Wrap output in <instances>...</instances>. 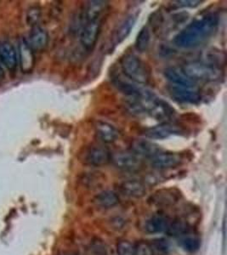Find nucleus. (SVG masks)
Returning <instances> with one entry per match:
<instances>
[{"label":"nucleus","mask_w":227,"mask_h":255,"mask_svg":"<svg viewBox=\"0 0 227 255\" xmlns=\"http://www.w3.org/2000/svg\"><path fill=\"white\" fill-rule=\"evenodd\" d=\"M219 21L216 14H206L180 31L174 37V44L182 49L198 47L214 34Z\"/></svg>","instance_id":"1"},{"label":"nucleus","mask_w":227,"mask_h":255,"mask_svg":"<svg viewBox=\"0 0 227 255\" xmlns=\"http://www.w3.org/2000/svg\"><path fill=\"white\" fill-rule=\"evenodd\" d=\"M121 69L124 75L138 84H148L151 79L150 67L134 54H126L121 59Z\"/></svg>","instance_id":"2"},{"label":"nucleus","mask_w":227,"mask_h":255,"mask_svg":"<svg viewBox=\"0 0 227 255\" xmlns=\"http://www.w3.org/2000/svg\"><path fill=\"white\" fill-rule=\"evenodd\" d=\"M184 73L195 82H215L220 80L223 74L220 67L206 62L192 61L181 67Z\"/></svg>","instance_id":"3"},{"label":"nucleus","mask_w":227,"mask_h":255,"mask_svg":"<svg viewBox=\"0 0 227 255\" xmlns=\"http://www.w3.org/2000/svg\"><path fill=\"white\" fill-rule=\"evenodd\" d=\"M145 111L155 118L156 120H169L175 115V111L167 101L156 96L151 99L145 107Z\"/></svg>","instance_id":"4"},{"label":"nucleus","mask_w":227,"mask_h":255,"mask_svg":"<svg viewBox=\"0 0 227 255\" xmlns=\"http://www.w3.org/2000/svg\"><path fill=\"white\" fill-rule=\"evenodd\" d=\"M111 162L118 169L124 171L134 172L142 168V161L133 152L119 151L112 154Z\"/></svg>","instance_id":"5"},{"label":"nucleus","mask_w":227,"mask_h":255,"mask_svg":"<svg viewBox=\"0 0 227 255\" xmlns=\"http://www.w3.org/2000/svg\"><path fill=\"white\" fill-rule=\"evenodd\" d=\"M183 133V129L178 125L163 123L154 127L147 128L143 131L146 137L151 140H165L172 135H178Z\"/></svg>","instance_id":"6"},{"label":"nucleus","mask_w":227,"mask_h":255,"mask_svg":"<svg viewBox=\"0 0 227 255\" xmlns=\"http://www.w3.org/2000/svg\"><path fill=\"white\" fill-rule=\"evenodd\" d=\"M111 158L112 154L107 148L100 146H93L85 151L83 159L84 164L90 166L101 167L110 163Z\"/></svg>","instance_id":"7"},{"label":"nucleus","mask_w":227,"mask_h":255,"mask_svg":"<svg viewBox=\"0 0 227 255\" xmlns=\"http://www.w3.org/2000/svg\"><path fill=\"white\" fill-rule=\"evenodd\" d=\"M100 32V20L87 21L81 31L80 43L82 46L87 51H92L96 44Z\"/></svg>","instance_id":"8"},{"label":"nucleus","mask_w":227,"mask_h":255,"mask_svg":"<svg viewBox=\"0 0 227 255\" xmlns=\"http://www.w3.org/2000/svg\"><path fill=\"white\" fill-rule=\"evenodd\" d=\"M183 162L181 154L176 152H162L157 153L153 158H151V164L157 169H170L176 168Z\"/></svg>","instance_id":"9"},{"label":"nucleus","mask_w":227,"mask_h":255,"mask_svg":"<svg viewBox=\"0 0 227 255\" xmlns=\"http://www.w3.org/2000/svg\"><path fill=\"white\" fill-rule=\"evenodd\" d=\"M169 92L174 101L185 104H197L201 100L199 91L194 90L193 87H181L172 85L169 89Z\"/></svg>","instance_id":"10"},{"label":"nucleus","mask_w":227,"mask_h":255,"mask_svg":"<svg viewBox=\"0 0 227 255\" xmlns=\"http://www.w3.org/2000/svg\"><path fill=\"white\" fill-rule=\"evenodd\" d=\"M0 63L10 72H15L18 66V54L13 44L3 41L0 43Z\"/></svg>","instance_id":"11"},{"label":"nucleus","mask_w":227,"mask_h":255,"mask_svg":"<svg viewBox=\"0 0 227 255\" xmlns=\"http://www.w3.org/2000/svg\"><path fill=\"white\" fill-rule=\"evenodd\" d=\"M18 62L20 63V70L24 73H30L35 65L34 51L25 38H21L19 42Z\"/></svg>","instance_id":"12"},{"label":"nucleus","mask_w":227,"mask_h":255,"mask_svg":"<svg viewBox=\"0 0 227 255\" xmlns=\"http://www.w3.org/2000/svg\"><path fill=\"white\" fill-rule=\"evenodd\" d=\"M131 152L143 158H151L160 152V147L153 142L145 139H137L131 143Z\"/></svg>","instance_id":"13"},{"label":"nucleus","mask_w":227,"mask_h":255,"mask_svg":"<svg viewBox=\"0 0 227 255\" xmlns=\"http://www.w3.org/2000/svg\"><path fill=\"white\" fill-rule=\"evenodd\" d=\"M96 137L106 144H112L119 138V131L114 125L103 121H98L95 125Z\"/></svg>","instance_id":"14"},{"label":"nucleus","mask_w":227,"mask_h":255,"mask_svg":"<svg viewBox=\"0 0 227 255\" xmlns=\"http://www.w3.org/2000/svg\"><path fill=\"white\" fill-rule=\"evenodd\" d=\"M27 41L33 51H43L49 43V34L44 28L36 26L33 27Z\"/></svg>","instance_id":"15"},{"label":"nucleus","mask_w":227,"mask_h":255,"mask_svg":"<svg viewBox=\"0 0 227 255\" xmlns=\"http://www.w3.org/2000/svg\"><path fill=\"white\" fill-rule=\"evenodd\" d=\"M164 77L170 81L171 84L174 86H181V87H194L193 81L190 80L183 71L179 67H168L164 72Z\"/></svg>","instance_id":"16"},{"label":"nucleus","mask_w":227,"mask_h":255,"mask_svg":"<svg viewBox=\"0 0 227 255\" xmlns=\"http://www.w3.org/2000/svg\"><path fill=\"white\" fill-rule=\"evenodd\" d=\"M119 189L123 194L131 198H143L147 192V188L142 182L136 180H129L122 182Z\"/></svg>","instance_id":"17"},{"label":"nucleus","mask_w":227,"mask_h":255,"mask_svg":"<svg viewBox=\"0 0 227 255\" xmlns=\"http://www.w3.org/2000/svg\"><path fill=\"white\" fill-rule=\"evenodd\" d=\"M137 14H131L128 16L126 19H124L122 22L115 35V43L118 44L122 43L124 39L127 38L128 36L131 33L132 28L134 27V24L136 22Z\"/></svg>","instance_id":"18"},{"label":"nucleus","mask_w":227,"mask_h":255,"mask_svg":"<svg viewBox=\"0 0 227 255\" xmlns=\"http://www.w3.org/2000/svg\"><path fill=\"white\" fill-rule=\"evenodd\" d=\"M94 201L100 208H113L118 203L119 198L116 192L107 190L97 194Z\"/></svg>","instance_id":"19"},{"label":"nucleus","mask_w":227,"mask_h":255,"mask_svg":"<svg viewBox=\"0 0 227 255\" xmlns=\"http://www.w3.org/2000/svg\"><path fill=\"white\" fill-rule=\"evenodd\" d=\"M107 6V2L105 1H90L86 6L84 16L87 21L99 20L100 15L103 13Z\"/></svg>","instance_id":"20"},{"label":"nucleus","mask_w":227,"mask_h":255,"mask_svg":"<svg viewBox=\"0 0 227 255\" xmlns=\"http://www.w3.org/2000/svg\"><path fill=\"white\" fill-rule=\"evenodd\" d=\"M168 221L162 216H153L147 220L145 229L150 234H157L166 231L168 229Z\"/></svg>","instance_id":"21"},{"label":"nucleus","mask_w":227,"mask_h":255,"mask_svg":"<svg viewBox=\"0 0 227 255\" xmlns=\"http://www.w3.org/2000/svg\"><path fill=\"white\" fill-rule=\"evenodd\" d=\"M151 41V33L149 28L147 27H144L140 33L137 35L135 39V49L139 52H145L147 51Z\"/></svg>","instance_id":"22"},{"label":"nucleus","mask_w":227,"mask_h":255,"mask_svg":"<svg viewBox=\"0 0 227 255\" xmlns=\"http://www.w3.org/2000/svg\"><path fill=\"white\" fill-rule=\"evenodd\" d=\"M117 255H135L134 244L126 240H122L117 243Z\"/></svg>","instance_id":"23"},{"label":"nucleus","mask_w":227,"mask_h":255,"mask_svg":"<svg viewBox=\"0 0 227 255\" xmlns=\"http://www.w3.org/2000/svg\"><path fill=\"white\" fill-rule=\"evenodd\" d=\"M40 9L37 6L32 7L27 10V23L33 27H36L38 20L40 19Z\"/></svg>","instance_id":"24"},{"label":"nucleus","mask_w":227,"mask_h":255,"mask_svg":"<svg viewBox=\"0 0 227 255\" xmlns=\"http://www.w3.org/2000/svg\"><path fill=\"white\" fill-rule=\"evenodd\" d=\"M182 247L186 249L188 252H194L199 248V241L195 237H185L181 242Z\"/></svg>","instance_id":"25"},{"label":"nucleus","mask_w":227,"mask_h":255,"mask_svg":"<svg viewBox=\"0 0 227 255\" xmlns=\"http://www.w3.org/2000/svg\"><path fill=\"white\" fill-rule=\"evenodd\" d=\"M135 255H153L151 246L146 242H140L134 245Z\"/></svg>","instance_id":"26"},{"label":"nucleus","mask_w":227,"mask_h":255,"mask_svg":"<svg viewBox=\"0 0 227 255\" xmlns=\"http://www.w3.org/2000/svg\"><path fill=\"white\" fill-rule=\"evenodd\" d=\"M174 5L181 8H196L199 6L201 3H203L199 0H181V1H174Z\"/></svg>","instance_id":"27"},{"label":"nucleus","mask_w":227,"mask_h":255,"mask_svg":"<svg viewBox=\"0 0 227 255\" xmlns=\"http://www.w3.org/2000/svg\"><path fill=\"white\" fill-rule=\"evenodd\" d=\"M154 247L161 254H167L170 250V245L165 239H157L154 242Z\"/></svg>","instance_id":"28"},{"label":"nucleus","mask_w":227,"mask_h":255,"mask_svg":"<svg viewBox=\"0 0 227 255\" xmlns=\"http://www.w3.org/2000/svg\"><path fill=\"white\" fill-rule=\"evenodd\" d=\"M5 77V73H4V69H3V66L0 63V81L3 80Z\"/></svg>","instance_id":"29"}]
</instances>
